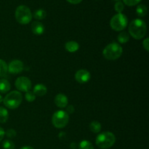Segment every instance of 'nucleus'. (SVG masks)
<instances>
[{
	"label": "nucleus",
	"mask_w": 149,
	"mask_h": 149,
	"mask_svg": "<svg viewBox=\"0 0 149 149\" xmlns=\"http://www.w3.org/2000/svg\"><path fill=\"white\" fill-rule=\"evenodd\" d=\"M129 33L135 39L139 40L146 36L147 26L145 21L142 19L137 18L132 20L129 25Z\"/></svg>",
	"instance_id": "obj_1"
},
{
	"label": "nucleus",
	"mask_w": 149,
	"mask_h": 149,
	"mask_svg": "<svg viewBox=\"0 0 149 149\" xmlns=\"http://www.w3.org/2000/svg\"><path fill=\"white\" fill-rule=\"evenodd\" d=\"M123 49L120 45L116 42H112L106 45L103 50V55L109 61H116L122 55Z\"/></svg>",
	"instance_id": "obj_2"
},
{
	"label": "nucleus",
	"mask_w": 149,
	"mask_h": 149,
	"mask_svg": "<svg viewBox=\"0 0 149 149\" xmlns=\"http://www.w3.org/2000/svg\"><path fill=\"white\" fill-rule=\"evenodd\" d=\"M116 142V137L111 132H103L97 136L95 143L98 148L109 149L111 148Z\"/></svg>",
	"instance_id": "obj_3"
},
{
	"label": "nucleus",
	"mask_w": 149,
	"mask_h": 149,
	"mask_svg": "<svg viewBox=\"0 0 149 149\" xmlns=\"http://www.w3.org/2000/svg\"><path fill=\"white\" fill-rule=\"evenodd\" d=\"M22 100L23 96L21 93L19 91H12L3 98V103L7 109L13 110L20 106Z\"/></svg>",
	"instance_id": "obj_4"
},
{
	"label": "nucleus",
	"mask_w": 149,
	"mask_h": 149,
	"mask_svg": "<svg viewBox=\"0 0 149 149\" xmlns=\"http://www.w3.org/2000/svg\"><path fill=\"white\" fill-rule=\"evenodd\" d=\"M15 17L17 23L21 25H26L31 21L33 15L27 6L20 5L16 8Z\"/></svg>",
	"instance_id": "obj_5"
},
{
	"label": "nucleus",
	"mask_w": 149,
	"mask_h": 149,
	"mask_svg": "<svg viewBox=\"0 0 149 149\" xmlns=\"http://www.w3.org/2000/svg\"><path fill=\"white\" fill-rule=\"evenodd\" d=\"M69 122V115L66 111L59 110L55 111L52 116V123L58 129L64 128Z\"/></svg>",
	"instance_id": "obj_6"
},
{
	"label": "nucleus",
	"mask_w": 149,
	"mask_h": 149,
	"mask_svg": "<svg viewBox=\"0 0 149 149\" xmlns=\"http://www.w3.org/2000/svg\"><path fill=\"white\" fill-rule=\"evenodd\" d=\"M128 23L127 17L122 13H117L111 19L110 26L113 31H121L127 27Z\"/></svg>",
	"instance_id": "obj_7"
},
{
	"label": "nucleus",
	"mask_w": 149,
	"mask_h": 149,
	"mask_svg": "<svg viewBox=\"0 0 149 149\" xmlns=\"http://www.w3.org/2000/svg\"><path fill=\"white\" fill-rule=\"evenodd\" d=\"M15 85L19 92L26 93L31 89L32 84L31 81L28 77H20L16 79Z\"/></svg>",
	"instance_id": "obj_8"
},
{
	"label": "nucleus",
	"mask_w": 149,
	"mask_h": 149,
	"mask_svg": "<svg viewBox=\"0 0 149 149\" xmlns=\"http://www.w3.org/2000/svg\"><path fill=\"white\" fill-rule=\"evenodd\" d=\"M24 69V64L21 61L13 60L8 65V72L12 74H17L21 73Z\"/></svg>",
	"instance_id": "obj_9"
},
{
	"label": "nucleus",
	"mask_w": 149,
	"mask_h": 149,
	"mask_svg": "<svg viewBox=\"0 0 149 149\" xmlns=\"http://www.w3.org/2000/svg\"><path fill=\"white\" fill-rule=\"evenodd\" d=\"M91 78L90 71L86 69H79L75 74V79L80 84H85L88 82Z\"/></svg>",
	"instance_id": "obj_10"
},
{
	"label": "nucleus",
	"mask_w": 149,
	"mask_h": 149,
	"mask_svg": "<svg viewBox=\"0 0 149 149\" xmlns=\"http://www.w3.org/2000/svg\"><path fill=\"white\" fill-rule=\"evenodd\" d=\"M54 101H55V104L60 109L66 108L68 103V97H67L65 95L63 94V93H59V94L57 95L55 97V100Z\"/></svg>",
	"instance_id": "obj_11"
},
{
	"label": "nucleus",
	"mask_w": 149,
	"mask_h": 149,
	"mask_svg": "<svg viewBox=\"0 0 149 149\" xmlns=\"http://www.w3.org/2000/svg\"><path fill=\"white\" fill-rule=\"evenodd\" d=\"M31 31L36 36H40L45 32V26L41 22L34 21L31 23Z\"/></svg>",
	"instance_id": "obj_12"
},
{
	"label": "nucleus",
	"mask_w": 149,
	"mask_h": 149,
	"mask_svg": "<svg viewBox=\"0 0 149 149\" xmlns=\"http://www.w3.org/2000/svg\"><path fill=\"white\" fill-rule=\"evenodd\" d=\"M33 93L36 96L42 97L45 95L47 93V88L45 85L42 84H37L34 86L33 90Z\"/></svg>",
	"instance_id": "obj_13"
},
{
	"label": "nucleus",
	"mask_w": 149,
	"mask_h": 149,
	"mask_svg": "<svg viewBox=\"0 0 149 149\" xmlns=\"http://www.w3.org/2000/svg\"><path fill=\"white\" fill-rule=\"evenodd\" d=\"M65 49L67 52L74 53L79 49V44L75 41H68L65 44Z\"/></svg>",
	"instance_id": "obj_14"
},
{
	"label": "nucleus",
	"mask_w": 149,
	"mask_h": 149,
	"mask_svg": "<svg viewBox=\"0 0 149 149\" xmlns=\"http://www.w3.org/2000/svg\"><path fill=\"white\" fill-rule=\"evenodd\" d=\"M11 86L8 80L5 79H0V93H7L10 91Z\"/></svg>",
	"instance_id": "obj_15"
},
{
	"label": "nucleus",
	"mask_w": 149,
	"mask_h": 149,
	"mask_svg": "<svg viewBox=\"0 0 149 149\" xmlns=\"http://www.w3.org/2000/svg\"><path fill=\"white\" fill-rule=\"evenodd\" d=\"M90 131L93 133H99L101 130V124L97 121H93L89 125Z\"/></svg>",
	"instance_id": "obj_16"
},
{
	"label": "nucleus",
	"mask_w": 149,
	"mask_h": 149,
	"mask_svg": "<svg viewBox=\"0 0 149 149\" xmlns=\"http://www.w3.org/2000/svg\"><path fill=\"white\" fill-rule=\"evenodd\" d=\"M9 113L8 111L4 107H0V123H5L8 120Z\"/></svg>",
	"instance_id": "obj_17"
},
{
	"label": "nucleus",
	"mask_w": 149,
	"mask_h": 149,
	"mask_svg": "<svg viewBox=\"0 0 149 149\" xmlns=\"http://www.w3.org/2000/svg\"><path fill=\"white\" fill-rule=\"evenodd\" d=\"M8 72V65L3 60L0 59V77H4Z\"/></svg>",
	"instance_id": "obj_18"
},
{
	"label": "nucleus",
	"mask_w": 149,
	"mask_h": 149,
	"mask_svg": "<svg viewBox=\"0 0 149 149\" xmlns=\"http://www.w3.org/2000/svg\"><path fill=\"white\" fill-rule=\"evenodd\" d=\"M148 13L147 7L144 4H139L136 8V13L139 17H145Z\"/></svg>",
	"instance_id": "obj_19"
},
{
	"label": "nucleus",
	"mask_w": 149,
	"mask_h": 149,
	"mask_svg": "<svg viewBox=\"0 0 149 149\" xmlns=\"http://www.w3.org/2000/svg\"><path fill=\"white\" fill-rule=\"evenodd\" d=\"M33 17L35 19L38 20H43L47 16V13L45 10H42V9H39V10H36V11L33 13Z\"/></svg>",
	"instance_id": "obj_20"
},
{
	"label": "nucleus",
	"mask_w": 149,
	"mask_h": 149,
	"mask_svg": "<svg viewBox=\"0 0 149 149\" xmlns=\"http://www.w3.org/2000/svg\"><path fill=\"white\" fill-rule=\"evenodd\" d=\"M117 40L121 44L127 43L130 40V34L125 31L122 32V33H120L118 35Z\"/></svg>",
	"instance_id": "obj_21"
},
{
	"label": "nucleus",
	"mask_w": 149,
	"mask_h": 149,
	"mask_svg": "<svg viewBox=\"0 0 149 149\" xmlns=\"http://www.w3.org/2000/svg\"><path fill=\"white\" fill-rule=\"evenodd\" d=\"M78 148L79 149H94V146L89 141L84 140L79 143Z\"/></svg>",
	"instance_id": "obj_22"
},
{
	"label": "nucleus",
	"mask_w": 149,
	"mask_h": 149,
	"mask_svg": "<svg viewBox=\"0 0 149 149\" xmlns=\"http://www.w3.org/2000/svg\"><path fill=\"white\" fill-rule=\"evenodd\" d=\"M2 148L4 149H15V143L10 140H5L2 143Z\"/></svg>",
	"instance_id": "obj_23"
},
{
	"label": "nucleus",
	"mask_w": 149,
	"mask_h": 149,
	"mask_svg": "<svg viewBox=\"0 0 149 149\" xmlns=\"http://www.w3.org/2000/svg\"><path fill=\"white\" fill-rule=\"evenodd\" d=\"M36 96L35 95L34 93H33V92L31 91H28L26 92V94H25V99H26V100H27L28 102H33L35 100H36Z\"/></svg>",
	"instance_id": "obj_24"
},
{
	"label": "nucleus",
	"mask_w": 149,
	"mask_h": 149,
	"mask_svg": "<svg viewBox=\"0 0 149 149\" xmlns=\"http://www.w3.org/2000/svg\"><path fill=\"white\" fill-rule=\"evenodd\" d=\"M124 8H125V6H124V4L121 1H116V4H114V10L118 13H122V11L124 10Z\"/></svg>",
	"instance_id": "obj_25"
},
{
	"label": "nucleus",
	"mask_w": 149,
	"mask_h": 149,
	"mask_svg": "<svg viewBox=\"0 0 149 149\" xmlns=\"http://www.w3.org/2000/svg\"><path fill=\"white\" fill-rule=\"evenodd\" d=\"M141 0H123V2L129 7L135 6L141 1Z\"/></svg>",
	"instance_id": "obj_26"
},
{
	"label": "nucleus",
	"mask_w": 149,
	"mask_h": 149,
	"mask_svg": "<svg viewBox=\"0 0 149 149\" xmlns=\"http://www.w3.org/2000/svg\"><path fill=\"white\" fill-rule=\"evenodd\" d=\"M17 133L16 131L13 129H9L7 130V132H5V135L8 138H13L16 136Z\"/></svg>",
	"instance_id": "obj_27"
},
{
	"label": "nucleus",
	"mask_w": 149,
	"mask_h": 149,
	"mask_svg": "<svg viewBox=\"0 0 149 149\" xmlns=\"http://www.w3.org/2000/svg\"><path fill=\"white\" fill-rule=\"evenodd\" d=\"M143 47L144 49H146V52L149 51V38H146L143 40Z\"/></svg>",
	"instance_id": "obj_28"
},
{
	"label": "nucleus",
	"mask_w": 149,
	"mask_h": 149,
	"mask_svg": "<svg viewBox=\"0 0 149 149\" xmlns=\"http://www.w3.org/2000/svg\"><path fill=\"white\" fill-rule=\"evenodd\" d=\"M66 112L68 113H73L74 112V107L72 105H69V106H66Z\"/></svg>",
	"instance_id": "obj_29"
},
{
	"label": "nucleus",
	"mask_w": 149,
	"mask_h": 149,
	"mask_svg": "<svg viewBox=\"0 0 149 149\" xmlns=\"http://www.w3.org/2000/svg\"><path fill=\"white\" fill-rule=\"evenodd\" d=\"M4 135H5V131L4 130V129L2 127H0V142L3 140Z\"/></svg>",
	"instance_id": "obj_30"
},
{
	"label": "nucleus",
	"mask_w": 149,
	"mask_h": 149,
	"mask_svg": "<svg viewBox=\"0 0 149 149\" xmlns=\"http://www.w3.org/2000/svg\"><path fill=\"white\" fill-rule=\"evenodd\" d=\"M68 2H69L70 4H78L79 3H81L83 0H66Z\"/></svg>",
	"instance_id": "obj_31"
},
{
	"label": "nucleus",
	"mask_w": 149,
	"mask_h": 149,
	"mask_svg": "<svg viewBox=\"0 0 149 149\" xmlns=\"http://www.w3.org/2000/svg\"><path fill=\"white\" fill-rule=\"evenodd\" d=\"M65 136H66V135H65V132H60L59 135H58V138H59L61 140L65 139Z\"/></svg>",
	"instance_id": "obj_32"
},
{
	"label": "nucleus",
	"mask_w": 149,
	"mask_h": 149,
	"mask_svg": "<svg viewBox=\"0 0 149 149\" xmlns=\"http://www.w3.org/2000/svg\"><path fill=\"white\" fill-rule=\"evenodd\" d=\"M77 147H78V145L76 143H71L70 145V148L71 149H77Z\"/></svg>",
	"instance_id": "obj_33"
},
{
	"label": "nucleus",
	"mask_w": 149,
	"mask_h": 149,
	"mask_svg": "<svg viewBox=\"0 0 149 149\" xmlns=\"http://www.w3.org/2000/svg\"><path fill=\"white\" fill-rule=\"evenodd\" d=\"M20 149H34L33 147L31 146H23L22 148H20Z\"/></svg>",
	"instance_id": "obj_34"
},
{
	"label": "nucleus",
	"mask_w": 149,
	"mask_h": 149,
	"mask_svg": "<svg viewBox=\"0 0 149 149\" xmlns=\"http://www.w3.org/2000/svg\"><path fill=\"white\" fill-rule=\"evenodd\" d=\"M1 102H3V97H2V96L0 95V103H1Z\"/></svg>",
	"instance_id": "obj_35"
},
{
	"label": "nucleus",
	"mask_w": 149,
	"mask_h": 149,
	"mask_svg": "<svg viewBox=\"0 0 149 149\" xmlns=\"http://www.w3.org/2000/svg\"><path fill=\"white\" fill-rule=\"evenodd\" d=\"M115 1H120V0H115Z\"/></svg>",
	"instance_id": "obj_36"
}]
</instances>
